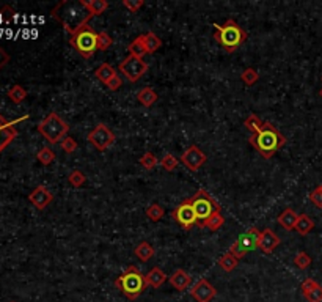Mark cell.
<instances>
[{"mask_svg": "<svg viewBox=\"0 0 322 302\" xmlns=\"http://www.w3.org/2000/svg\"><path fill=\"white\" fill-rule=\"evenodd\" d=\"M118 71H120L129 82H137L148 71V63L143 58H138L135 56H127L120 64H118Z\"/></svg>", "mask_w": 322, "mask_h": 302, "instance_id": "8", "label": "cell"}, {"mask_svg": "<svg viewBox=\"0 0 322 302\" xmlns=\"http://www.w3.org/2000/svg\"><path fill=\"white\" fill-rule=\"evenodd\" d=\"M321 80H322V78H321Z\"/></svg>", "mask_w": 322, "mask_h": 302, "instance_id": "50", "label": "cell"}, {"mask_svg": "<svg viewBox=\"0 0 322 302\" xmlns=\"http://www.w3.org/2000/svg\"><path fill=\"white\" fill-rule=\"evenodd\" d=\"M228 252H230L233 256L238 258V260H241V258H244L247 254H249V252H247L245 249H242V247L239 246V242H238V241L233 242V244L230 246V250H228Z\"/></svg>", "mask_w": 322, "mask_h": 302, "instance_id": "42", "label": "cell"}, {"mask_svg": "<svg viewBox=\"0 0 322 302\" xmlns=\"http://www.w3.org/2000/svg\"><path fill=\"white\" fill-rule=\"evenodd\" d=\"M116 288L131 300H135L148 288L146 276H143L135 266H129L126 271L115 280Z\"/></svg>", "mask_w": 322, "mask_h": 302, "instance_id": "4", "label": "cell"}, {"mask_svg": "<svg viewBox=\"0 0 322 302\" xmlns=\"http://www.w3.org/2000/svg\"><path fill=\"white\" fill-rule=\"evenodd\" d=\"M238 264H239V260H238L236 256H233L230 252H227V254L222 255V256L219 258V266H220L222 271H225V272L234 271V269L238 268Z\"/></svg>", "mask_w": 322, "mask_h": 302, "instance_id": "29", "label": "cell"}, {"mask_svg": "<svg viewBox=\"0 0 322 302\" xmlns=\"http://www.w3.org/2000/svg\"><path fill=\"white\" fill-rule=\"evenodd\" d=\"M134 254H135V256L138 258L140 262H149L151 258L154 256V247L149 244V242H146V241H142L140 244H138L135 249H134Z\"/></svg>", "mask_w": 322, "mask_h": 302, "instance_id": "22", "label": "cell"}, {"mask_svg": "<svg viewBox=\"0 0 322 302\" xmlns=\"http://www.w3.org/2000/svg\"><path fill=\"white\" fill-rule=\"evenodd\" d=\"M223 224H225L223 214H222V211H217V212H214L211 218H208L205 222H201L200 226H205V228H208L211 232H217V230L222 228Z\"/></svg>", "mask_w": 322, "mask_h": 302, "instance_id": "23", "label": "cell"}, {"mask_svg": "<svg viewBox=\"0 0 322 302\" xmlns=\"http://www.w3.org/2000/svg\"><path fill=\"white\" fill-rule=\"evenodd\" d=\"M9 302H14V300H9Z\"/></svg>", "mask_w": 322, "mask_h": 302, "instance_id": "49", "label": "cell"}, {"mask_svg": "<svg viewBox=\"0 0 322 302\" xmlns=\"http://www.w3.org/2000/svg\"><path fill=\"white\" fill-rule=\"evenodd\" d=\"M121 84H123V80H121V78H120V76H115V78H113V79H112V80H110L109 84H107V85H105V87H107V88H109V90H112V92H116L118 88H120V87H121Z\"/></svg>", "mask_w": 322, "mask_h": 302, "instance_id": "45", "label": "cell"}, {"mask_svg": "<svg viewBox=\"0 0 322 302\" xmlns=\"http://www.w3.org/2000/svg\"><path fill=\"white\" fill-rule=\"evenodd\" d=\"M190 294L197 302H211L217 296L216 286H212L206 278H200L190 288Z\"/></svg>", "mask_w": 322, "mask_h": 302, "instance_id": "13", "label": "cell"}, {"mask_svg": "<svg viewBox=\"0 0 322 302\" xmlns=\"http://www.w3.org/2000/svg\"><path fill=\"white\" fill-rule=\"evenodd\" d=\"M138 164H142V167L145 170H154L159 164V160L156 158L154 153H149V151H146L145 154H142L140 158H138Z\"/></svg>", "mask_w": 322, "mask_h": 302, "instance_id": "31", "label": "cell"}, {"mask_svg": "<svg viewBox=\"0 0 322 302\" xmlns=\"http://www.w3.org/2000/svg\"><path fill=\"white\" fill-rule=\"evenodd\" d=\"M69 44L77 50L80 57L91 58L98 50V34L90 26H85L69 38Z\"/></svg>", "mask_w": 322, "mask_h": 302, "instance_id": "6", "label": "cell"}, {"mask_svg": "<svg viewBox=\"0 0 322 302\" xmlns=\"http://www.w3.org/2000/svg\"><path fill=\"white\" fill-rule=\"evenodd\" d=\"M179 160H181V164L184 166L187 170H190V172H198L203 166L206 164L208 156L205 154V151H203L200 146L190 145V146L184 151V153L181 154Z\"/></svg>", "mask_w": 322, "mask_h": 302, "instance_id": "10", "label": "cell"}, {"mask_svg": "<svg viewBox=\"0 0 322 302\" xmlns=\"http://www.w3.org/2000/svg\"><path fill=\"white\" fill-rule=\"evenodd\" d=\"M28 200H30V203L33 204L36 210H46L49 204L52 203L53 196H52V192L46 186H36L33 190L30 192Z\"/></svg>", "mask_w": 322, "mask_h": 302, "instance_id": "14", "label": "cell"}, {"mask_svg": "<svg viewBox=\"0 0 322 302\" xmlns=\"http://www.w3.org/2000/svg\"><path fill=\"white\" fill-rule=\"evenodd\" d=\"M249 142L264 159H271L286 144V138L272 123L264 122L260 131L250 136Z\"/></svg>", "mask_w": 322, "mask_h": 302, "instance_id": "2", "label": "cell"}, {"mask_svg": "<svg viewBox=\"0 0 322 302\" xmlns=\"http://www.w3.org/2000/svg\"><path fill=\"white\" fill-rule=\"evenodd\" d=\"M115 134L104 123H98L88 132V142L99 151H105L115 144Z\"/></svg>", "mask_w": 322, "mask_h": 302, "instance_id": "9", "label": "cell"}, {"mask_svg": "<svg viewBox=\"0 0 322 302\" xmlns=\"http://www.w3.org/2000/svg\"><path fill=\"white\" fill-rule=\"evenodd\" d=\"M319 96H321V98H322V88L319 90Z\"/></svg>", "mask_w": 322, "mask_h": 302, "instance_id": "47", "label": "cell"}, {"mask_svg": "<svg viewBox=\"0 0 322 302\" xmlns=\"http://www.w3.org/2000/svg\"><path fill=\"white\" fill-rule=\"evenodd\" d=\"M127 50H129V56H135L138 58H143V56H146V49L143 44V35H138L134 41L129 42Z\"/></svg>", "mask_w": 322, "mask_h": 302, "instance_id": "27", "label": "cell"}, {"mask_svg": "<svg viewBox=\"0 0 322 302\" xmlns=\"http://www.w3.org/2000/svg\"><path fill=\"white\" fill-rule=\"evenodd\" d=\"M6 96H8V100L11 101V102L20 104V102H22V101L27 98V90L22 87V85L16 84V85H13V87L6 92Z\"/></svg>", "mask_w": 322, "mask_h": 302, "instance_id": "28", "label": "cell"}, {"mask_svg": "<svg viewBox=\"0 0 322 302\" xmlns=\"http://www.w3.org/2000/svg\"><path fill=\"white\" fill-rule=\"evenodd\" d=\"M9 62V56H8V52L3 49V48H0V70H3L6 64Z\"/></svg>", "mask_w": 322, "mask_h": 302, "instance_id": "46", "label": "cell"}, {"mask_svg": "<svg viewBox=\"0 0 322 302\" xmlns=\"http://www.w3.org/2000/svg\"><path fill=\"white\" fill-rule=\"evenodd\" d=\"M143 5H145L143 0H123V6L131 13H137Z\"/></svg>", "mask_w": 322, "mask_h": 302, "instance_id": "41", "label": "cell"}, {"mask_svg": "<svg viewBox=\"0 0 322 302\" xmlns=\"http://www.w3.org/2000/svg\"><path fill=\"white\" fill-rule=\"evenodd\" d=\"M179 166V159L171 154V153H167L164 158H162V168H165L167 172H173L176 170V167Z\"/></svg>", "mask_w": 322, "mask_h": 302, "instance_id": "36", "label": "cell"}, {"mask_svg": "<svg viewBox=\"0 0 322 302\" xmlns=\"http://www.w3.org/2000/svg\"><path fill=\"white\" fill-rule=\"evenodd\" d=\"M61 150L64 151V153H68V154H71V153H74L77 148H79V145H77V142L74 140L72 137H64L63 140H61Z\"/></svg>", "mask_w": 322, "mask_h": 302, "instance_id": "40", "label": "cell"}, {"mask_svg": "<svg viewBox=\"0 0 322 302\" xmlns=\"http://www.w3.org/2000/svg\"><path fill=\"white\" fill-rule=\"evenodd\" d=\"M167 280H168L167 274L159 266H154L151 271L146 274V284H148V286H153V288H160Z\"/></svg>", "mask_w": 322, "mask_h": 302, "instance_id": "19", "label": "cell"}, {"mask_svg": "<svg viewBox=\"0 0 322 302\" xmlns=\"http://www.w3.org/2000/svg\"><path fill=\"white\" fill-rule=\"evenodd\" d=\"M260 236H261V232L256 228V226H252V228H249L245 233H242L239 236V246L242 247V249H245L247 252H250V250H255L258 249V241H260Z\"/></svg>", "mask_w": 322, "mask_h": 302, "instance_id": "16", "label": "cell"}, {"mask_svg": "<svg viewBox=\"0 0 322 302\" xmlns=\"http://www.w3.org/2000/svg\"><path fill=\"white\" fill-rule=\"evenodd\" d=\"M304 298L308 302H322V286L318 284L313 290H310L308 293H305Z\"/></svg>", "mask_w": 322, "mask_h": 302, "instance_id": "39", "label": "cell"}, {"mask_svg": "<svg viewBox=\"0 0 322 302\" xmlns=\"http://www.w3.org/2000/svg\"><path fill=\"white\" fill-rule=\"evenodd\" d=\"M189 200H190V203H192L193 211H195V216H197V219H198V224L205 222L208 218H211V216H212L214 212L220 211V204H219L216 200H214L205 189L197 190L195 196H192Z\"/></svg>", "mask_w": 322, "mask_h": 302, "instance_id": "7", "label": "cell"}, {"mask_svg": "<svg viewBox=\"0 0 322 302\" xmlns=\"http://www.w3.org/2000/svg\"><path fill=\"white\" fill-rule=\"evenodd\" d=\"M68 181H69V184L72 188H82L85 182H87V176H85V174L82 170H72L69 176H68Z\"/></svg>", "mask_w": 322, "mask_h": 302, "instance_id": "34", "label": "cell"}, {"mask_svg": "<svg viewBox=\"0 0 322 302\" xmlns=\"http://www.w3.org/2000/svg\"><path fill=\"white\" fill-rule=\"evenodd\" d=\"M27 115L22 116V118H17L14 122H8L5 120V116L0 114V153L13 142V140L17 137V129H16V124L22 120H27Z\"/></svg>", "mask_w": 322, "mask_h": 302, "instance_id": "12", "label": "cell"}, {"mask_svg": "<svg viewBox=\"0 0 322 302\" xmlns=\"http://www.w3.org/2000/svg\"><path fill=\"white\" fill-rule=\"evenodd\" d=\"M52 16L58 22H61L64 30L71 34V36L77 34L82 27L88 26V20L93 18L88 8L82 4V0H64V2H60L52 10Z\"/></svg>", "mask_w": 322, "mask_h": 302, "instance_id": "1", "label": "cell"}, {"mask_svg": "<svg viewBox=\"0 0 322 302\" xmlns=\"http://www.w3.org/2000/svg\"><path fill=\"white\" fill-rule=\"evenodd\" d=\"M171 218H173L184 230H190L193 225L198 224L195 211H193L189 198H186L184 202H181L178 204L176 210H173V212H171Z\"/></svg>", "mask_w": 322, "mask_h": 302, "instance_id": "11", "label": "cell"}, {"mask_svg": "<svg viewBox=\"0 0 322 302\" xmlns=\"http://www.w3.org/2000/svg\"><path fill=\"white\" fill-rule=\"evenodd\" d=\"M263 123L264 122H261V118L258 116V115H255V114H252L250 116H247L245 118V122H244V126L249 129V131L252 132V134H256L260 129L263 128Z\"/></svg>", "mask_w": 322, "mask_h": 302, "instance_id": "32", "label": "cell"}, {"mask_svg": "<svg viewBox=\"0 0 322 302\" xmlns=\"http://www.w3.org/2000/svg\"><path fill=\"white\" fill-rule=\"evenodd\" d=\"M241 79L247 87H252V85H255L258 82V79H260V74H258V71L255 68H247L242 71Z\"/></svg>", "mask_w": 322, "mask_h": 302, "instance_id": "35", "label": "cell"}, {"mask_svg": "<svg viewBox=\"0 0 322 302\" xmlns=\"http://www.w3.org/2000/svg\"><path fill=\"white\" fill-rule=\"evenodd\" d=\"M316 285H318L316 280H313V278H305L304 282H302V285H300V290H302V294L308 293V291L313 290Z\"/></svg>", "mask_w": 322, "mask_h": 302, "instance_id": "44", "label": "cell"}, {"mask_svg": "<svg viewBox=\"0 0 322 302\" xmlns=\"http://www.w3.org/2000/svg\"><path fill=\"white\" fill-rule=\"evenodd\" d=\"M94 76H96V79H98L99 82H102L104 85H107L109 84L115 76H118L116 74V70L112 66V64H109V63H102L101 66L94 71Z\"/></svg>", "mask_w": 322, "mask_h": 302, "instance_id": "20", "label": "cell"}, {"mask_svg": "<svg viewBox=\"0 0 322 302\" xmlns=\"http://www.w3.org/2000/svg\"><path fill=\"white\" fill-rule=\"evenodd\" d=\"M82 4L88 8L91 16H101L109 8V2L107 0H82Z\"/></svg>", "mask_w": 322, "mask_h": 302, "instance_id": "24", "label": "cell"}, {"mask_svg": "<svg viewBox=\"0 0 322 302\" xmlns=\"http://www.w3.org/2000/svg\"><path fill=\"white\" fill-rule=\"evenodd\" d=\"M297 219H299V214L293 208H286L280 216H278L277 220L286 232H293V230H296Z\"/></svg>", "mask_w": 322, "mask_h": 302, "instance_id": "18", "label": "cell"}, {"mask_svg": "<svg viewBox=\"0 0 322 302\" xmlns=\"http://www.w3.org/2000/svg\"><path fill=\"white\" fill-rule=\"evenodd\" d=\"M164 214H165V211L159 203H153L151 206L146 208V218L149 220H153V222H159L160 219L164 218Z\"/></svg>", "mask_w": 322, "mask_h": 302, "instance_id": "33", "label": "cell"}, {"mask_svg": "<svg viewBox=\"0 0 322 302\" xmlns=\"http://www.w3.org/2000/svg\"><path fill=\"white\" fill-rule=\"evenodd\" d=\"M310 202L313 203L316 208H319V210L322 208V190H321L319 186L310 194Z\"/></svg>", "mask_w": 322, "mask_h": 302, "instance_id": "43", "label": "cell"}, {"mask_svg": "<svg viewBox=\"0 0 322 302\" xmlns=\"http://www.w3.org/2000/svg\"><path fill=\"white\" fill-rule=\"evenodd\" d=\"M313 228H315V220L307 214H299V219H297V224H296V232L299 234L305 236Z\"/></svg>", "mask_w": 322, "mask_h": 302, "instance_id": "25", "label": "cell"}, {"mask_svg": "<svg viewBox=\"0 0 322 302\" xmlns=\"http://www.w3.org/2000/svg\"><path fill=\"white\" fill-rule=\"evenodd\" d=\"M38 132L47 140L49 145L61 144V140L69 132V124L57 112H50L38 124Z\"/></svg>", "mask_w": 322, "mask_h": 302, "instance_id": "5", "label": "cell"}, {"mask_svg": "<svg viewBox=\"0 0 322 302\" xmlns=\"http://www.w3.org/2000/svg\"><path fill=\"white\" fill-rule=\"evenodd\" d=\"M168 282L175 290L184 291L192 285V277H190V274H187L184 271V269H178V271H175L173 274L168 277Z\"/></svg>", "mask_w": 322, "mask_h": 302, "instance_id": "17", "label": "cell"}, {"mask_svg": "<svg viewBox=\"0 0 322 302\" xmlns=\"http://www.w3.org/2000/svg\"><path fill=\"white\" fill-rule=\"evenodd\" d=\"M319 188H321V190H322V184H319Z\"/></svg>", "mask_w": 322, "mask_h": 302, "instance_id": "48", "label": "cell"}, {"mask_svg": "<svg viewBox=\"0 0 322 302\" xmlns=\"http://www.w3.org/2000/svg\"><path fill=\"white\" fill-rule=\"evenodd\" d=\"M57 154H55V151H53L50 146H42L38 153H36V159H38V162H41L42 166H49L52 164L53 160H55Z\"/></svg>", "mask_w": 322, "mask_h": 302, "instance_id": "30", "label": "cell"}, {"mask_svg": "<svg viewBox=\"0 0 322 302\" xmlns=\"http://www.w3.org/2000/svg\"><path fill=\"white\" fill-rule=\"evenodd\" d=\"M137 100L140 101V104H142V106H145V107H151V106H154V104H156V101H157V93H156L153 88L145 87V88H142L140 92L137 93Z\"/></svg>", "mask_w": 322, "mask_h": 302, "instance_id": "26", "label": "cell"}, {"mask_svg": "<svg viewBox=\"0 0 322 302\" xmlns=\"http://www.w3.org/2000/svg\"><path fill=\"white\" fill-rule=\"evenodd\" d=\"M143 44H145L146 54H154L156 50L162 48V40L154 32H148V34H143Z\"/></svg>", "mask_w": 322, "mask_h": 302, "instance_id": "21", "label": "cell"}, {"mask_svg": "<svg viewBox=\"0 0 322 302\" xmlns=\"http://www.w3.org/2000/svg\"><path fill=\"white\" fill-rule=\"evenodd\" d=\"M214 28H216V35H214V38L217 40L219 44L228 54H233L234 50H238V48H241L247 40L245 30L236 22L234 19H228L225 24L216 22L214 24Z\"/></svg>", "mask_w": 322, "mask_h": 302, "instance_id": "3", "label": "cell"}, {"mask_svg": "<svg viewBox=\"0 0 322 302\" xmlns=\"http://www.w3.org/2000/svg\"><path fill=\"white\" fill-rule=\"evenodd\" d=\"M294 264L299 268V269H307V268H310V264H311V256L307 254V252H299L296 256H294Z\"/></svg>", "mask_w": 322, "mask_h": 302, "instance_id": "38", "label": "cell"}, {"mask_svg": "<svg viewBox=\"0 0 322 302\" xmlns=\"http://www.w3.org/2000/svg\"><path fill=\"white\" fill-rule=\"evenodd\" d=\"M280 244H282L280 236H278L275 232H272L271 228H266L261 232L260 241H258V249H260L263 254H272Z\"/></svg>", "mask_w": 322, "mask_h": 302, "instance_id": "15", "label": "cell"}, {"mask_svg": "<svg viewBox=\"0 0 322 302\" xmlns=\"http://www.w3.org/2000/svg\"><path fill=\"white\" fill-rule=\"evenodd\" d=\"M113 44V38L107 32H99L98 34V50H107Z\"/></svg>", "mask_w": 322, "mask_h": 302, "instance_id": "37", "label": "cell"}]
</instances>
